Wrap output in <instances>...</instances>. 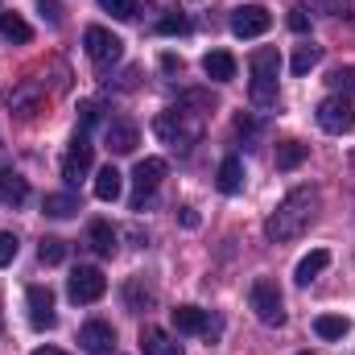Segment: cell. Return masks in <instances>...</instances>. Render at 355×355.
Returning a JSON list of instances; mask_svg holds the SVG:
<instances>
[{"label": "cell", "instance_id": "6da1fadb", "mask_svg": "<svg viewBox=\"0 0 355 355\" xmlns=\"http://www.w3.org/2000/svg\"><path fill=\"white\" fill-rule=\"evenodd\" d=\"M314 207H318V194L310 190V186H297V190H289L285 198H281V207L268 215L265 223V236L268 240H293V236H302L306 227H310V219H314Z\"/></svg>", "mask_w": 355, "mask_h": 355}, {"label": "cell", "instance_id": "7a4b0ae2", "mask_svg": "<svg viewBox=\"0 0 355 355\" xmlns=\"http://www.w3.org/2000/svg\"><path fill=\"white\" fill-rule=\"evenodd\" d=\"M198 132H202V120H198V112H186L182 103L157 116V137H162L170 149H178V153H186V149L198 141Z\"/></svg>", "mask_w": 355, "mask_h": 355}, {"label": "cell", "instance_id": "3957f363", "mask_svg": "<svg viewBox=\"0 0 355 355\" xmlns=\"http://www.w3.org/2000/svg\"><path fill=\"white\" fill-rule=\"evenodd\" d=\"M248 71H252V103L257 107H272L277 103V75H281V54L265 46L248 58Z\"/></svg>", "mask_w": 355, "mask_h": 355}, {"label": "cell", "instance_id": "277c9868", "mask_svg": "<svg viewBox=\"0 0 355 355\" xmlns=\"http://www.w3.org/2000/svg\"><path fill=\"white\" fill-rule=\"evenodd\" d=\"M162 178H166V162H162V157L137 162V170H132V211H145V207L153 202Z\"/></svg>", "mask_w": 355, "mask_h": 355}, {"label": "cell", "instance_id": "5b68a950", "mask_svg": "<svg viewBox=\"0 0 355 355\" xmlns=\"http://www.w3.org/2000/svg\"><path fill=\"white\" fill-rule=\"evenodd\" d=\"M248 297H252V310H257V318H261L265 327H281V322H285V302H281V289H277V281L257 277Z\"/></svg>", "mask_w": 355, "mask_h": 355}, {"label": "cell", "instance_id": "8992f818", "mask_svg": "<svg viewBox=\"0 0 355 355\" xmlns=\"http://www.w3.org/2000/svg\"><path fill=\"white\" fill-rule=\"evenodd\" d=\"M314 116H318V128H322V132H331V137H343V132H352V128H355V112H352V103H347L343 95L322 99Z\"/></svg>", "mask_w": 355, "mask_h": 355}, {"label": "cell", "instance_id": "52a82bcc", "mask_svg": "<svg viewBox=\"0 0 355 355\" xmlns=\"http://www.w3.org/2000/svg\"><path fill=\"white\" fill-rule=\"evenodd\" d=\"M83 42H87V58L95 67H112V62H120V54H124V42H120L112 29H103V25H91L87 33H83Z\"/></svg>", "mask_w": 355, "mask_h": 355}, {"label": "cell", "instance_id": "ba28073f", "mask_svg": "<svg viewBox=\"0 0 355 355\" xmlns=\"http://www.w3.org/2000/svg\"><path fill=\"white\" fill-rule=\"evenodd\" d=\"M103 289H107V277L99 272V268H75L71 272V281H67V293H71V302H79V306H91V302H99L103 297Z\"/></svg>", "mask_w": 355, "mask_h": 355}, {"label": "cell", "instance_id": "9c48e42d", "mask_svg": "<svg viewBox=\"0 0 355 355\" xmlns=\"http://www.w3.org/2000/svg\"><path fill=\"white\" fill-rule=\"evenodd\" d=\"M25 306H29V322H33L37 331H54L58 314H54V293H50V285H29V289H25Z\"/></svg>", "mask_w": 355, "mask_h": 355}, {"label": "cell", "instance_id": "30bf717a", "mask_svg": "<svg viewBox=\"0 0 355 355\" xmlns=\"http://www.w3.org/2000/svg\"><path fill=\"white\" fill-rule=\"evenodd\" d=\"M79 347H83L87 355H112L116 352V331H112V322H103V318L83 322V331H79Z\"/></svg>", "mask_w": 355, "mask_h": 355}, {"label": "cell", "instance_id": "8fae6325", "mask_svg": "<svg viewBox=\"0 0 355 355\" xmlns=\"http://www.w3.org/2000/svg\"><path fill=\"white\" fill-rule=\"evenodd\" d=\"M268 25H272V17L261 4H244V8L232 12V33L236 37H261V33H268Z\"/></svg>", "mask_w": 355, "mask_h": 355}, {"label": "cell", "instance_id": "7c38bea8", "mask_svg": "<svg viewBox=\"0 0 355 355\" xmlns=\"http://www.w3.org/2000/svg\"><path fill=\"white\" fill-rule=\"evenodd\" d=\"M91 157H95V153H91V141L83 137V132H75V141H71V153L62 157V178L75 186V182H79V178L91 170Z\"/></svg>", "mask_w": 355, "mask_h": 355}, {"label": "cell", "instance_id": "4fadbf2b", "mask_svg": "<svg viewBox=\"0 0 355 355\" xmlns=\"http://www.w3.org/2000/svg\"><path fill=\"white\" fill-rule=\"evenodd\" d=\"M141 352L145 355H182V343L170 331H162V327H145L141 331Z\"/></svg>", "mask_w": 355, "mask_h": 355}, {"label": "cell", "instance_id": "5bb4252c", "mask_svg": "<svg viewBox=\"0 0 355 355\" xmlns=\"http://www.w3.org/2000/svg\"><path fill=\"white\" fill-rule=\"evenodd\" d=\"M202 75H207L211 83H232V79H236V58H232L227 50H211V54L202 58Z\"/></svg>", "mask_w": 355, "mask_h": 355}, {"label": "cell", "instance_id": "9a60e30c", "mask_svg": "<svg viewBox=\"0 0 355 355\" xmlns=\"http://www.w3.org/2000/svg\"><path fill=\"white\" fill-rule=\"evenodd\" d=\"M174 327L186 331V335H207L211 331V314L198 310V306H178L174 310Z\"/></svg>", "mask_w": 355, "mask_h": 355}, {"label": "cell", "instance_id": "2e32d148", "mask_svg": "<svg viewBox=\"0 0 355 355\" xmlns=\"http://www.w3.org/2000/svg\"><path fill=\"white\" fill-rule=\"evenodd\" d=\"M0 198H4L8 207H21V202L29 198V182L17 174V170H8V166H0Z\"/></svg>", "mask_w": 355, "mask_h": 355}, {"label": "cell", "instance_id": "e0dca14e", "mask_svg": "<svg viewBox=\"0 0 355 355\" xmlns=\"http://www.w3.org/2000/svg\"><path fill=\"white\" fill-rule=\"evenodd\" d=\"M327 265H331V252H327V248H314L310 257H302V261H297L293 281H297V285H310V281H318V277H322V268H327Z\"/></svg>", "mask_w": 355, "mask_h": 355}, {"label": "cell", "instance_id": "ac0fdd59", "mask_svg": "<svg viewBox=\"0 0 355 355\" xmlns=\"http://www.w3.org/2000/svg\"><path fill=\"white\" fill-rule=\"evenodd\" d=\"M215 186H219L223 194H240V190H244V162H240V157H223V166H219V174H215Z\"/></svg>", "mask_w": 355, "mask_h": 355}, {"label": "cell", "instance_id": "d6986e66", "mask_svg": "<svg viewBox=\"0 0 355 355\" xmlns=\"http://www.w3.org/2000/svg\"><path fill=\"white\" fill-rule=\"evenodd\" d=\"M120 190H124V174H120L116 166H103V170L95 174V198H99V202H116Z\"/></svg>", "mask_w": 355, "mask_h": 355}, {"label": "cell", "instance_id": "ffe728a7", "mask_svg": "<svg viewBox=\"0 0 355 355\" xmlns=\"http://www.w3.org/2000/svg\"><path fill=\"white\" fill-rule=\"evenodd\" d=\"M87 240H91V248H95L99 257H112V252H116V227L103 223V219H95V223L87 227Z\"/></svg>", "mask_w": 355, "mask_h": 355}, {"label": "cell", "instance_id": "44dd1931", "mask_svg": "<svg viewBox=\"0 0 355 355\" xmlns=\"http://www.w3.org/2000/svg\"><path fill=\"white\" fill-rule=\"evenodd\" d=\"M137 128L132 124H107V149L112 153H132L137 149Z\"/></svg>", "mask_w": 355, "mask_h": 355}, {"label": "cell", "instance_id": "7402d4cb", "mask_svg": "<svg viewBox=\"0 0 355 355\" xmlns=\"http://www.w3.org/2000/svg\"><path fill=\"white\" fill-rule=\"evenodd\" d=\"M306 153H310V145H302V141H281V145H277V170H297V166L306 162Z\"/></svg>", "mask_w": 355, "mask_h": 355}, {"label": "cell", "instance_id": "603a6c76", "mask_svg": "<svg viewBox=\"0 0 355 355\" xmlns=\"http://www.w3.org/2000/svg\"><path fill=\"white\" fill-rule=\"evenodd\" d=\"M0 33H4L8 42H17V46H25V42L33 37L29 21H25V17H17V12H0Z\"/></svg>", "mask_w": 355, "mask_h": 355}, {"label": "cell", "instance_id": "cb8c5ba5", "mask_svg": "<svg viewBox=\"0 0 355 355\" xmlns=\"http://www.w3.org/2000/svg\"><path fill=\"white\" fill-rule=\"evenodd\" d=\"M352 331V322L343 318V314H322V318H314V335L318 339H343Z\"/></svg>", "mask_w": 355, "mask_h": 355}, {"label": "cell", "instance_id": "d4e9b609", "mask_svg": "<svg viewBox=\"0 0 355 355\" xmlns=\"http://www.w3.org/2000/svg\"><path fill=\"white\" fill-rule=\"evenodd\" d=\"M42 211H46L50 219H71V215L79 211V198H71V194H46Z\"/></svg>", "mask_w": 355, "mask_h": 355}, {"label": "cell", "instance_id": "484cf974", "mask_svg": "<svg viewBox=\"0 0 355 355\" xmlns=\"http://www.w3.org/2000/svg\"><path fill=\"white\" fill-rule=\"evenodd\" d=\"M37 99H42V87H37V83H25L21 91H12V95H8V107H12V112H21V116H29V112L37 107Z\"/></svg>", "mask_w": 355, "mask_h": 355}, {"label": "cell", "instance_id": "4316f807", "mask_svg": "<svg viewBox=\"0 0 355 355\" xmlns=\"http://www.w3.org/2000/svg\"><path fill=\"white\" fill-rule=\"evenodd\" d=\"M318 62H322V46H297V54H293L289 71H293V75H310Z\"/></svg>", "mask_w": 355, "mask_h": 355}, {"label": "cell", "instance_id": "83f0119b", "mask_svg": "<svg viewBox=\"0 0 355 355\" xmlns=\"http://www.w3.org/2000/svg\"><path fill=\"white\" fill-rule=\"evenodd\" d=\"M37 257H42V265H62V261H67V244H62L58 236H46L42 248H37Z\"/></svg>", "mask_w": 355, "mask_h": 355}, {"label": "cell", "instance_id": "f1b7e54d", "mask_svg": "<svg viewBox=\"0 0 355 355\" xmlns=\"http://www.w3.org/2000/svg\"><path fill=\"white\" fill-rule=\"evenodd\" d=\"M157 33H166V37H182V33H190V21H186L182 12H166V17L157 21Z\"/></svg>", "mask_w": 355, "mask_h": 355}, {"label": "cell", "instance_id": "f546056e", "mask_svg": "<svg viewBox=\"0 0 355 355\" xmlns=\"http://www.w3.org/2000/svg\"><path fill=\"white\" fill-rule=\"evenodd\" d=\"M124 293H128V306H132V310H149V306H153V293H149L141 281H128Z\"/></svg>", "mask_w": 355, "mask_h": 355}, {"label": "cell", "instance_id": "4dcf8cb0", "mask_svg": "<svg viewBox=\"0 0 355 355\" xmlns=\"http://www.w3.org/2000/svg\"><path fill=\"white\" fill-rule=\"evenodd\" d=\"M99 8H103V12H112L116 21H128V17H137V0H99Z\"/></svg>", "mask_w": 355, "mask_h": 355}, {"label": "cell", "instance_id": "1f68e13d", "mask_svg": "<svg viewBox=\"0 0 355 355\" xmlns=\"http://www.w3.org/2000/svg\"><path fill=\"white\" fill-rule=\"evenodd\" d=\"M331 87L339 91H347V95H355V67H339V71H331Z\"/></svg>", "mask_w": 355, "mask_h": 355}, {"label": "cell", "instance_id": "d6a6232c", "mask_svg": "<svg viewBox=\"0 0 355 355\" xmlns=\"http://www.w3.org/2000/svg\"><path fill=\"white\" fill-rule=\"evenodd\" d=\"M17 261V236L12 232H0V268Z\"/></svg>", "mask_w": 355, "mask_h": 355}, {"label": "cell", "instance_id": "836d02e7", "mask_svg": "<svg viewBox=\"0 0 355 355\" xmlns=\"http://www.w3.org/2000/svg\"><path fill=\"white\" fill-rule=\"evenodd\" d=\"M37 12H42V21L62 25V8H58V0H37Z\"/></svg>", "mask_w": 355, "mask_h": 355}, {"label": "cell", "instance_id": "e575fe53", "mask_svg": "<svg viewBox=\"0 0 355 355\" xmlns=\"http://www.w3.org/2000/svg\"><path fill=\"white\" fill-rule=\"evenodd\" d=\"M289 29H293V33H310V17H306V8H293V12H289Z\"/></svg>", "mask_w": 355, "mask_h": 355}, {"label": "cell", "instance_id": "d590c367", "mask_svg": "<svg viewBox=\"0 0 355 355\" xmlns=\"http://www.w3.org/2000/svg\"><path fill=\"white\" fill-rule=\"evenodd\" d=\"M178 219H182L186 227H198V211H194V207H182V211H178Z\"/></svg>", "mask_w": 355, "mask_h": 355}, {"label": "cell", "instance_id": "8d00e7d4", "mask_svg": "<svg viewBox=\"0 0 355 355\" xmlns=\"http://www.w3.org/2000/svg\"><path fill=\"white\" fill-rule=\"evenodd\" d=\"M236 132H257V120L252 116H236Z\"/></svg>", "mask_w": 355, "mask_h": 355}, {"label": "cell", "instance_id": "74e56055", "mask_svg": "<svg viewBox=\"0 0 355 355\" xmlns=\"http://www.w3.org/2000/svg\"><path fill=\"white\" fill-rule=\"evenodd\" d=\"M79 120H83V128L95 124V103H83V107H79Z\"/></svg>", "mask_w": 355, "mask_h": 355}, {"label": "cell", "instance_id": "f35d334b", "mask_svg": "<svg viewBox=\"0 0 355 355\" xmlns=\"http://www.w3.org/2000/svg\"><path fill=\"white\" fill-rule=\"evenodd\" d=\"M162 67H166V71H182V62H178L174 54H162Z\"/></svg>", "mask_w": 355, "mask_h": 355}, {"label": "cell", "instance_id": "ab89813d", "mask_svg": "<svg viewBox=\"0 0 355 355\" xmlns=\"http://www.w3.org/2000/svg\"><path fill=\"white\" fill-rule=\"evenodd\" d=\"M33 355H67V352H58V347H37Z\"/></svg>", "mask_w": 355, "mask_h": 355}, {"label": "cell", "instance_id": "60d3db41", "mask_svg": "<svg viewBox=\"0 0 355 355\" xmlns=\"http://www.w3.org/2000/svg\"><path fill=\"white\" fill-rule=\"evenodd\" d=\"M297 355H314V352H297Z\"/></svg>", "mask_w": 355, "mask_h": 355}]
</instances>
